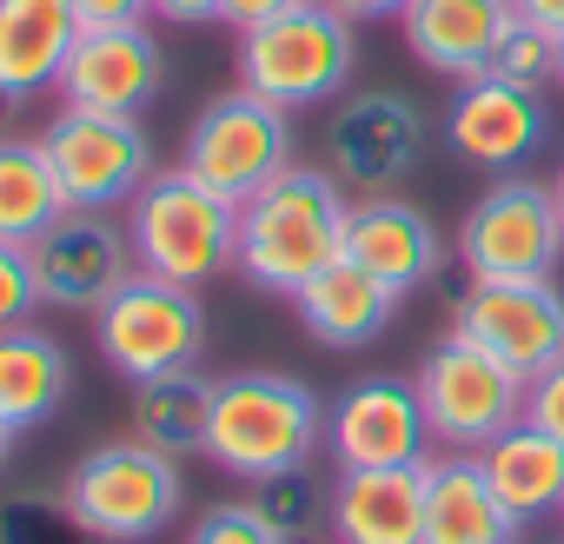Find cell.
Wrapping results in <instances>:
<instances>
[{"mask_svg":"<svg viewBox=\"0 0 564 544\" xmlns=\"http://www.w3.org/2000/svg\"><path fill=\"white\" fill-rule=\"evenodd\" d=\"M346 186L326 166H286L265 193L239 206V252L232 265L259 293L300 300L333 259H346Z\"/></svg>","mask_w":564,"mask_h":544,"instance_id":"obj_1","label":"cell"},{"mask_svg":"<svg viewBox=\"0 0 564 544\" xmlns=\"http://www.w3.org/2000/svg\"><path fill=\"white\" fill-rule=\"evenodd\" d=\"M326 438L319 399L286 372H232L213 379V418H206V458L232 478H272L300 471Z\"/></svg>","mask_w":564,"mask_h":544,"instance_id":"obj_2","label":"cell"},{"mask_svg":"<svg viewBox=\"0 0 564 544\" xmlns=\"http://www.w3.org/2000/svg\"><path fill=\"white\" fill-rule=\"evenodd\" d=\"M127 239H133L140 272L173 280V286H199L219 265H232V252H239V206L219 199L213 186H199L186 166H173L133 193Z\"/></svg>","mask_w":564,"mask_h":544,"instance_id":"obj_3","label":"cell"},{"mask_svg":"<svg viewBox=\"0 0 564 544\" xmlns=\"http://www.w3.org/2000/svg\"><path fill=\"white\" fill-rule=\"evenodd\" d=\"M352 61H359L352 21L326 0H306V8L239 34V87L272 107H319L346 94Z\"/></svg>","mask_w":564,"mask_h":544,"instance_id":"obj_4","label":"cell"},{"mask_svg":"<svg viewBox=\"0 0 564 544\" xmlns=\"http://www.w3.org/2000/svg\"><path fill=\"white\" fill-rule=\"evenodd\" d=\"M61 498L94 537L133 544V537H153V531H166L180 518L186 485H180V458H166V451H153L140 438H120V445L87 451Z\"/></svg>","mask_w":564,"mask_h":544,"instance_id":"obj_5","label":"cell"},{"mask_svg":"<svg viewBox=\"0 0 564 544\" xmlns=\"http://www.w3.org/2000/svg\"><path fill=\"white\" fill-rule=\"evenodd\" d=\"M94 339H100V359L120 379L147 385V379H166V372H193L199 366L206 313H199V293L193 286L133 272V280L94 313Z\"/></svg>","mask_w":564,"mask_h":544,"instance_id":"obj_6","label":"cell"},{"mask_svg":"<svg viewBox=\"0 0 564 544\" xmlns=\"http://www.w3.org/2000/svg\"><path fill=\"white\" fill-rule=\"evenodd\" d=\"M412 385H419L432 438L452 451H485L505 425L524 418V379L511 366H498L485 346H471L465 333L438 339Z\"/></svg>","mask_w":564,"mask_h":544,"instance_id":"obj_7","label":"cell"},{"mask_svg":"<svg viewBox=\"0 0 564 544\" xmlns=\"http://www.w3.org/2000/svg\"><path fill=\"white\" fill-rule=\"evenodd\" d=\"M180 166H186L199 186H213L219 199L246 206L252 193H265L279 173L293 166L286 107H272V100H259V94H246V87H239V94H219V100L193 120Z\"/></svg>","mask_w":564,"mask_h":544,"instance_id":"obj_8","label":"cell"},{"mask_svg":"<svg viewBox=\"0 0 564 544\" xmlns=\"http://www.w3.org/2000/svg\"><path fill=\"white\" fill-rule=\"evenodd\" d=\"M564 259L557 193L538 179H498L458 226V265L471 280H551Z\"/></svg>","mask_w":564,"mask_h":544,"instance_id":"obj_9","label":"cell"},{"mask_svg":"<svg viewBox=\"0 0 564 544\" xmlns=\"http://www.w3.org/2000/svg\"><path fill=\"white\" fill-rule=\"evenodd\" d=\"M41 146H47V166H54L67 206H80V213L133 206V193L153 179V146H147L140 120H127V113H74V107H61L47 120Z\"/></svg>","mask_w":564,"mask_h":544,"instance_id":"obj_10","label":"cell"},{"mask_svg":"<svg viewBox=\"0 0 564 544\" xmlns=\"http://www.w3.org/2000/svg\"><path fill=\"white\" fill-rule=\"evenodd\" d=\"M452 333H465L531 385L564 359V293L551 280H471L452 313Z\"/></svg>","mask_w":564,"mask_h":544,"instance_id":"obj_11","label":"cell"},{"mask_svg":"<svg viewBox=\"0 0 564 544\" xmlns=\"http://www.w3.org/2000/svg\"><path fill=\"white\" fill-rule=\"evenodd\" d=\"M28 259H34L41 306H67V313H100L133 280V272H140L127 226H113L107 213H80V206H67L28 246Z\"/></svg>","mask_w":564,"mask_h":544,"instance_id":"obj_12","label":"cell"},{"mask_svg":"<svg viewBox=\"0 0 564 544\" xmlns=\"http://www.w3.org/2000/svg\"><path fill=\"white\" fill-rule=\"evenodd\" d=\"M326 445L339 471H392V465H425L432 425L419 405L412 379H359L339 392L326 412Z\"/></svg>","mask_w":564,"mask_h":544,"instance_id":"obj_13","label":"cell"},{"mask_svg":"<svg viewBox=\"0 0 564 544\" xmlns=\"http://www.w3.org/2000/svg\"><path fill=\"white\" fill-rule=\"evenodd\" d=\"M425 120L405 94H352L326 127V173L352 193H386L412 173Z\"/></svg>","mask_w":564,"mask_h":544,"instance_id":"obj_14","label":"cell"},{"mask_svg":"<svg viewBox=\"0 0 564 544\" xmlns=\"http://www.w3.org/2000/svg\"><path fill=\"white\" fill-rule=\"evenodd\" d=\"M166 80V54L147 28H87L67 74H61V100L74 113H127L140 120V107H153Z\"/></svg>","mask_w":564,"mask_h":544,"instance_id":"obj_15","label":"cell"},{"mask_svg":"<svg viewBox=\"0 0 564 544\" xmlns=\"http://www.w3.org/2000/svg\"><path fill=\"white\" fill-rule=\"evenodd\" d=\"M445 146L465 166L511 173L518 160H531L544 146V107H538V94H524V87H511L498 74L458 80V94L445 107Z\"/></svg>","mask_w":564,"mask_h":544,"instance_id":"obj_16","label":"cell"},{"mask_svg":"<svg viewBox=\"0 0 564 544\" xmlns=\"http://www.w3.org/2000/svg\"><path fill=\"white\" fill-rule=\"evenodd\" d=\"M80 34L74 0H0V100L28 107L34 94H61Z\"/></svg>","mask_w":564,"mask_h":544,"instance_id":"obj_17","label":"cell"},{"mask_svg":"<svg viewBox=\"0 0 564 544\" xmlns=\"http://www.w3.org/2000/svg\"><path fill=\"white\" fill-rule=\"evenodd\" d=\"M346 259L366 265L379 286H392V293L405 300V293H419V286L438 280L445 246H438V232H432V219H425L419 206L372 193V199L352 206V219H346Z\"/></svg>","mask_w":564,"mask_h":544,"instance_id":"obj_18","label":"cell"},{"mask_svg":"<svg viewBox=\"0 0 564 544\" xmlns=\"http://www.w3.org/2000/svg\"><path fill=\"white\" fill-rule=\"evenodd\" d=\"M511 21H518L511 0H412L399 14L419 67H432L445 80H478L491 67L498 41L511 34Z\"/></svg>","mask_w":564,"mask_h":544,"instance_id":"obj_19","label":"cell"},{"mask_svg":"<svg viewBox=\"0 0 564 544\" xmlns=\"http://www.w3.org/2000/svg\"><path fill=\"white\" fill-rule=\"evenodd\" d=\"M425 465L339 471L333 511H326L333 537L339 544H425Z\"/></svg>","mask_w":564,"mask_h":544,"instance_id":"obj_20","label":"cell"},{"mask_svg":"<svg viewBox=\"0 0 564 544\" xmlns=\"http://www.w3.org/2000/svg\"><path fill=\"white\" fill-rule=\"evenodd\" d=\"M518 518L491 491L478 451L425 465V544H518Z\"/></svg>","mask_w":564,"mask_h":544,"instance_id":"obj_21","label":"cell"},{"mask_svg":"<svg viewBox=\"0 0 564 544\" xmlns=\"http://www.w3.org/2000/svg\"><path fill=\"white\" fill-rule=\"evenodd\" d=\"M293 306H300V319H306V333H313L319 346H333V352H359V346H372V339L392 326L399 293H392V286H379L366 265L333 259V265L319 272V280H313Z\"/></svg>","mask_w":564,"mask_h":544,"instance_id":"obj_22","label":"cell"},{"mask_svg":"<svg viewBox=\"0 0 564 544\" xmlns=\"http://www.w3.org/2000/svg\"><path fill=\"white\" fill-rule=\"evenodd\" d=\"M478 465H485V478H491V491L505 498V511L518 518V524H531V518H544V511H564V445L551 438V432H538V425H505L485 451H478Z\"/></svg>","mask_w":564,"mask_h":544,"instance_id":"obj_23","label":"cell"},{"mask_svg":"<svg viewBox=\"0 0 564 544\" xmlns=\"http://www.w3.org/2000/svg\"><path fill=\"white\" fill-rule=\"evenodd\" d=\"M67 352L54 333L41 326H14L0 333V425L8 432H28V425H47L61 405H67Z\"/></svg>","mask_w":564,"mask_h":544,"instance_id":"obj_24","label":"cell"},{"mask_svg":"<svg viewBox=\"0 0 564 544\" xmlns=\"http://www.w3.org/2000/svg\"><path fill=\"white\" fill-rule=\"evenodd\" d=\"M206 418H213V379L199 372H166L133 385V438L166 458L206 451Z\"/></svg>","mask_w":564,"mask_h":544,"instance_id":"obj_25","label":"cell"},{"mask_svg":"<svg viewBox=\"0 0 564 544\" xmlns=\"http://www.w3.org/2000/svg\"><path fill=\"white\" fill-rule=\"evenodd\" d=\"M67 213L41 140H0V246H34Z\"/></svg>","mask_w":564,"mask_h":544,"instance_id":"obj_26","label":"cell"},{"mask_svg":"<svg viewBox=\"0 0 564 544\" xmlns=\"http://www.w3.org/2000/svg\"><path fill=\"white\" fill-rule=\"evenodd\" d=\"M252 511L279 531V537H306L326 511H333V491H319V478L300 465V471H272V478H259L252 485Z\"/></svg>","mask_w":564,"mask_h":544,"instance_id":"obj_27","label":"cell"},{"mask_svg":"<svg viewBox=\"0 0 564 544\" xmlns=\"http://www.w3.org/2000/svg\"><path fill=\"white\" fill-rule=\"evenodd\" d=\"M0 544H94V531L67 511V498L14 491L0 498Z\"/></svg>","mask_w":564,"mask_h":544,"instance_id":"obj_28","label":"cell"},{"mask_svg":"<svg viewBox=\"0 0 564 544\" xmlns=\"http://www.w3.org/2000/svg\"><path fill=\"white\" fill-rule=\"evenodd\" d=\"M485 74H498V80H511L524 94H544L557 80V34H544L531 21H511V34L498 41V54H491Z\"/></svg>","mask_w":564,"mask_h":544,"instance_id":"obj_29","label":"cell"},{"mask_svg":"<svg viewBox=\"0 0 564 544\" xmlns=\"http://www.w3.org/2000/svg\"><path fill=\"white\" fill-rule=\"evenodd\" d=\"M186 544H286L259 511H252V498H239V504H213L199 524H193V537Z\"/></svg>","mask_w":564,"mask_h":544,"instance_id":"obj_30","label":"cell"},{"mask_svg":"<svg viewBox=\"0 0 564 544\" xmlns=\"http://www.w3.org/2000/svg\"><path fill=\"white\" fill-rule=\"evenodd\" d=\"M41 306V286H34V259L28 246H0V333L28 326Z\"/></svg>","mask_w":564,"mask_h":544,"instance_id":"obj_31","label":"cell"},{"mask_svg":"<svg viewBox=\"0 0 564 544\" xmlns=\"http://www.w3.org/2000/svg\"><path fill=\"white\" fill-rule=\"evenodd\" d=\"M524 425H538V432H551L564 445V359L524 385Z\"/></svg>","mask_w":564,"mask_h":544,"instance_id":"obj_32","label":"cell"},{"mask_svg":"<svg viewBox=\"0 0 564 544\" xmlns=\"http://www.w3.org/2000/svg\"><path fill=\"white\" fill-rule=\"evenodd\" d=\"M80 28H140L153 14V0H74Z\"/></svg>","mask_w":564,"mask_h":544,"instance_id":"obj_33","label":"cell"},{"mask_svg":"<svg viewBox=\"0 0 564 544\" xmlns=\"http://www.w3.org/2000/svg\"><path fill=\"white\" fill-rule=\"evenodd\" d=\"M293 8H306V0H226V21H232L239 34H252V28H265V21H279V14H293Z\"/></svg>","mask_w":564,"mask_h":544,"instance_id":"obj_34","label":"cell"},{"mask_svg":"<svg viewBox=\"0 0 564 544\" xmlns=\"http://www.w3.org/2000/svg\"><path fill=\"white\" fill-rule=\"evenodd\" d=\"M153 14L173 28H206V21H226V0H153Z\"/></svg>","mask_w":564,"mask_h":544,"instance_id":"obj_35","label":"cell"},{"mask_svg":"<svg viewBox=\"0 0 564 544\" xmlns=\"http://www.w3.org/2000/svg\"><path fill=\"white\" fill-rule=\"evenodd\" d=\"M326 8H339V14L359 28V21H399L412 0H326Z\"/></svg>","mask_w":564,"mask_h":544,"instance_id":"obj_36","label":"cell"},{"mask_svg":"<svg viewBox=\"0 0 564 544\" xmlns=\"http://www.w3.org/2000/svg\"><path fill=\"white\" fill-rule=\"evenodd\" d=\"M511 8H518V21H531L544 34H564V0H511Z\"/></svg>","mask_w":564,"mask_h":544,"instance_id":"obj_37","label":"cell"},{"mask_svg":"<svg viewBox=\"0 0 564 544\" xmlns=\"http://www.w3.org/2000/svg\"><path fill=\"white\" fill-rule=\"evenodd\" d=\"M8 451H14V432H8V425H0V465H8Z\"/></svg>","mask_w":564,"mask_h":544,"instance_id":"obj_38","label":"cell"},{"mask_svg":"<svg viewBox=\"0 0 564 544\" xmlns=\"http://www.w3.org/2000/svg\"><path fill=\"white\" fill-rule=\"evenodd\" d=\"M551 193H557V213H564V166H557V179H551Z\"/></svg>","mask_w":564,"mask_h":544,"instance_id":"obj_39","label":"cell"},{"mask_svg":"<svg viewBox=\"0 0 564 544\" xmlns=\"http://www.w3.org/2000/svg\"><path fill=\"white\" fill-rule=\"evenodd\" d=\"M557 87H564V34H557Z\"/></svg>","mask_w":564,"mask_h":544,"instance_id":"obj_40","label":"cell"},{"mask_svg":"<svg viewBox=\"0 0 564 544\" xmlns=\"http://www.w3.org/2000/svg\"><path fill=\"white\" fill-rule=\"evenodd\" d=\"M0 120H8V100H0Z\"/></svg>","mask_w":564,"mask_h":544,"instance_id":"obj_41","label":"cell"}]
</instances>
